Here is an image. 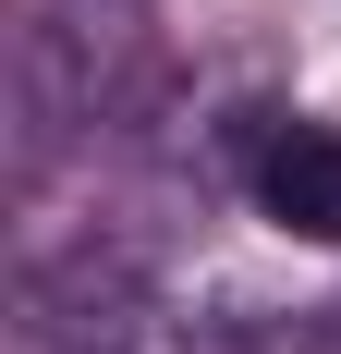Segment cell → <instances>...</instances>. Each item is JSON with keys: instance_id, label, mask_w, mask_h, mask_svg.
I'll return each mask as SVG.
<instances>
[{"instance_id": "cell-1", "label": "cell", "mask_w": 341, "mask_h": 354, "mask_svg": "<svg viewBox=\"0 0 341 354\" xmlns=\"http://www.w3.org/2000/svg\"><path fill=\"white\" fill-rule=\"evenodd\" d=\"M146 49V0H25L12 25V171H49L73 135H98Z\"/></svg>"}, {"instance_id": "cell-2", "label": "cell", "mask_w": 341, "mask_h": 354, "mask_svg": "<svg viewBox=\"0 0 341 354\" xmlns=\"http://www.w3.org/2000/svg\"><path fill=\"white\" fill-rule=\"evenodd\" d=\"M256 208H269L280 232H305V245H341V135L280 122V135L256 147Z\"/></svg>"}]
</instances>
